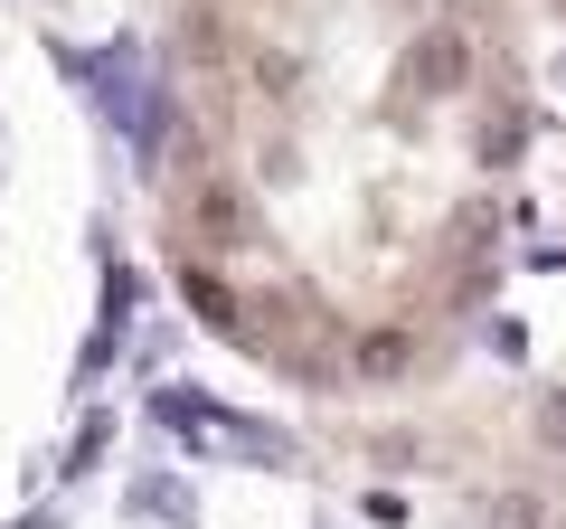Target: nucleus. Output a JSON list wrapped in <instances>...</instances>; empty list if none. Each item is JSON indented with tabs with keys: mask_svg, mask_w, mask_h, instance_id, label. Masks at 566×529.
<instances>
[{
	"mask_svg": "<svg viewBox=\"0 0 566 529\" xmlns=\"http://www.w3.org/2000/svg\"><path fill=\"white\" fill-rule=\"evenodd\" d=\"M520 143L510 0H161V246L274 378H416L501 264Z\"/></svg>",
	"mask_w": 566,
	"mask_h": 529,
	"instance_id": "1",
	"label": "nucleus"
},
{
	"mask_svg": "<svg viewBox=\"0 0 566 529\" xmlns=\"http://www.w3.org/2000/svg\"><path fill=\"white\" fill-rule=\"evenodd\" d=\"M547 10H557V20H566V0H547Z\"/></svg>",
	"mask_w": 566,
	"mask_h": 529,
	"instance_id": "2",
	"label": "nucleus"
}]
</instances>
